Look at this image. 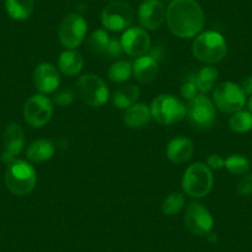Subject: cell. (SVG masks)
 <instances>
[{
  "instance_id": "cell-1",
  "label": "cell",
  "mask_w": 252,
  "mask_h": 252,
  "mask_svg": "<svg viewBox=\"0 0 252 252\" xmlns=\"http://www.w3.org/2000/svg\"><path fill=\"white\" fill-rule=\"evenodd\" d=\"M167 25L181 38H192L204 28L205 16L195 0H173L167 8Z\"/></svg>"
},
{
  "instance_id": "cell-2",
  "label": "cell",
  "mask_w": 252,
  "mask_h": 252,
  "mask_svg": "<svg viewBox=\"0 0 252 252\" xmlns=\"http://www.w3.org/2000/svg\"><path fill=\"white\" fill-rule=\"evenodd\" d=\"M192 52L198 61L208 64L221 62L227 53L226 41L217 31H205L195 37Z\"/></svg>"
},
{
  "instance_id": "cell-3",
  "label": "cell",
  "mask_w": 252,
  "mask_h": 252,
  "mask_svg": "<svg viewBox=\"0 0 252 252\" xmlns=\"http://www.w3.org/2000/svg\"><path fill=\"white\" fill-rule=\"evenodd\" d=\"M37 176L33 166L23 159H15L8 164L5 171V184L13 194L24 197L32 192Z\"/></svg>"
},
{
  "instance_id": "cell-4",
  "label": "cell",
  "mask_w": 252,
  "mask_h": 252,
  "mask_svg": "<svg viewBox=\"0 0 252 252\" xmlns=\"http://www.w3.org/2000/svg\"><path fill=\"white\" fill-rule=\"evenodd\" d=\"M214 183L212 169L202 162H195L186 169L182 179V188L192 198H204L210 193Z\"/></svg>"
},
{
  "instance_id": "cell-5",
  "label": "cell",
  "mask_w": 252,
  "mask_h": 252,
  "mask_svg": "<svg viewBox=\"0 0 252 252\" xmlns=\"http://www.w3.org/2000/svg\"><path fill=\"white\" fill-rule=\"evenodd\" d=\"M151 116L162 125H174L187 115V106L171 94H161L152 100Z\"/></svg>"
},
{
  "instance_id": "cell-6",
  "label": "cell",
  "mask_w": 252,
  "mask_h": 252,
  "mask_svg": "<svg viewBox=\"0 0 252 252\" xmlns=\"http://www.w3.org/2000/svg\"><path fill=\"white\" fill-rule=\"evenodd\" d=\"M79 98L93 108L104 105L109 99V89L105 82L96 74H84L77 82Z\"/></svg>"
},
{
  "instance_id": "cell-7",
  "label": "cell",
  "mask_w": 252,
  "mask_h": 252,
  "mask_svg": "<svg viewBox=\"0 0 252 252\" xmlns=\"http://www.w3.org/2000/svg\"><path fill=\"white\" fill-rule=\"evenodd\" d=\"M135 19V11L129 4L121 0H114L101 11V23L106 30L123 31L131 26Z\"/></svg>"
},
{
  "instance_id": "cell-8",
  "label": "cell",
  "mask_w": 252,
  "mask_h": 252,
  "mask_svg": "<svg viewBox=\"0 0 252 252\" xmlns=\"http://www.w3.org/2000/svg\"><path fill=\"white\" fill-rule=\"evenodd\" d=\"M187 116L193 127L207 130L214 125L217 120V111L213 101L204 94H200L189 101L187 106Z\"/></svg>"
},
{
  "instance_id": "cell-9",
  "label": "cell",
  "mask_w": 252,
  "mask_h": 252,
  "mask_svg": "<svg viewBox=\"0 0 252 252\" xmlns=\"http://www.w3.org/2000/svg\"><path fill=\"white\" fill-rule=\"evenodd\" d=\"M213 100H214L215 106L222 113L234 114L242 110L246 96L239 84L232 83V82H224L215 88Z\"/></svg>"
},
{
  "instance_id": "cell-10",
  "label": "cell",
  "mask_w": 252,
  "mask_h": 252,
  "mask_svg": "<svg viewBox=\"0 0 252 252\" xmlns=\"http://www.w3.org/2000/svg\"><path fill=\"white\" fill-rule=\"evenodd\" d=\"M87 21L79 14H69L63 19L58 28V37L67 50H76L82 45L87 35Z\"/></svg>"
},
{
  "instance_id": "cell-11",
  "label": "cell",
  "mask_w": 252,
  "mask_h": 252,
  "mask_svg": "<svg viewBox=\"0 0 252 252\" xmlns=\"http://www.w3.org/2000/svg\"><path fill=\"white\" fill-rule=\"evenodd\" d=\"M53 103L43 94L30 96L24 105V119L31 127H42L52 118Z\"/></svg>"
},
{
  "instance_id": "cell-12",
  "label": "cell",
  "mask_w": 252,
  "mask_h": 252,
  "mask_svg": "<svg viewBox=\"0 0 252 252\" xmlns=\"http://www.w3.org/2000/svg\"><path fill=\"white\" fill-rule=\"evenodd\" d=\"M183 221L187 229L197 236H207L212 232L214 225V219L209 210L198 202L190 203L186 208Z\"/></svg>"
},
{
  "instance_id": "cell-13",
  "label": "cell",
  "mask_w": 252,
  "mask_h": 252,
  "mask_svg": "<svg viewBox=\"0 0 252 252\" xmlns=\"http://www.w3.org/2000/svg\"><path fill=\"white\" fill-rule=\"evenodd\" d=\"M121 46L126 55L140 57L146 55L151 47V38L147 31L142 28H130L121 37Z\"/></svg>"
},
{
  "instance_id": "cell-14",
  "label": "cell",
  "mask_w": 252,
  "mask_h": 252,
  "mask_svg": "<svg viewBox=\"0 0 252 252\" xmlns=\"http://www.w3.org/2000/svg\"><path fill=\"white\" fill-rule=\"evenodd\" d=\"M167 18V9L159 0H146L139 8V20L145 30H157Z\"/></svg>"
},
{
  "instance_id": "cell-15",
  "label": "cell",
  "mask_w": 252,
  "mask_h": 252,
  "mask_svg": "<svg viewBox=\"0 0 252 252\" xmlns=\"http://www.w3.org/2000/svg\"><path fill=\"white\" fill-rule=\"evenodd\" d=\"M4 146L5 152L1 155V161L6 164H10L15 161L16 156L21 154L24 146H25V134L19 124L13 123L6 126L4 132Z\"/></svg>"
},
{
  "instance_id": "cell-16",
  "label": "cell",
  "mask_w": 252,
  "mask_h": 252,
  "mask_svg": "<svg viewBox=\"0 0 252 252\" xmlns=\"http://www.w3.org/2000/svg\"><path fill=\"white\" fill-rule=\"evenodd\" d=\"M33 83L36 89L42 94L55 93L60 87L61 77L58 69L52 63H41L33 71Z\"/></svg>"
},
{
  "instance_id": "cell-17",
  "label": "cell",
  "mask_w": 252,
  "mask_h": 252,
  "mask_svg": "<svg viewBox=\"0 0 252 252\" xmlns=\"http://www.w3.org/2000/svg\"><path fill=\"white\" fill-rule=\"evenodd\" d=\"M194 152V145L188 137L179 136L171 140L167 146V158L174 164H183L192 157Z\"/></svg>"
},
{
  "instance_id": "cell-18",
  "label": "cell",
  "mask_w": 252,
  "mask_h": 252,
  "mask_svg": "<svg viewBox=\"0 0 252 252\" xmlns=\"http://www.w3.org/2000/svg\"><path fill=\"white\" fill-rule=\"evenodd\" d=\"M158 72V62L154 55H144L136 58L132 64V73L141 83L154 81Z\"/></svg>"
},
{
  "instance_id": "cell-19",
  "label": "cell",
  "mask_w": 252,
  "mask_h": 252,
  "mask_svg": "<svg viewBox=\"0 0 252 252\" xmlns=\"http://www.w3.org/2000/svg\"><path fill=\"white\" fill-rule=\"evenodd\" d=\"M84 58L81 52L76 50H66L58 58V69L64 76L73 77L83 69Z\"/></svg>"
},
{
  "instance_id": "cell-20",
  "label": "cell",
  "mask_w": 252,
  "mask_h": 252,
  "mask_svg": "<svg viewBox=\"0 0 252 252\" xmlns=\"http://www.w3.org/2000/svg\"><path fill=\"white\" fill-rule=\"evenodd\" d=\"M151 119V110L146 104H134L124 114V123L131 129H141Z\"/></svg>"
},
{
  "instance_id": "cell-21",
  "label": "cell",
  "mask_w": 252,
  "mask_h": 252,
  "mask_svg": "<svg viewBox=\"0 0 252 252\" xmlns=\"http://www.w3.org/2000/svg\"><path fill=\"white\" fill-rule=\"evenodd\" d=\"M55 150V145L50 140L40 139L31 142L26 151V156H28L29 161L40 163V162H46L52 158Z\"/></svg>"
},
{
  "instance_id": "cell-22",
  "label": "cell",
  "mask_w": 252,
  "mask_h": 252,
  "mask_svg": "<svg viewBox=\"0 0 252 252\" xmlns=\"http://www.w3.org/2000/svg\"><path fill=\"white\" fill-rule=\"evenodd\" d=\"M35 8L33 0H5L6 13L18 21L28 20Z\"/></svg>"
},
{
  "instance_id": "cell-23",
  "label": "cell",
  "mask_w": 252,
  "mask_h": 252,
  "mask_svg": "<svg viewBox=\"0 0 252 252\" xmlns=\"http://www.w3.org/2000/svg\"><path fill=\"white\" fill-rule=\"evenodd\" d=\"M140 96V91L136 86L127 84L119 88L113 94V104L118 109H127L136 104V100Z\"/></svg>"
},
{
  "instance_id": "cell-24",
  "label": "cell",
  "mask_w": 252,
  "mask_h": 252,
  "mask_svg": "<svg viewBox=\"0 0 252 252\" xmlns=\"http://www.w3.org/2000/svg\"><path fill=\"white\" fill-rule=\"evenodd\" d=\"M218 76H219V72L215 67L213 66H207L203 67L199 72H198L197 76L194 77L195 84H197L198 92L203 94L209 93L210 91H213L215 86V82H217Z\"/></svg>"
},
{
  "instance_id": "cell-25",
  "label": "cell",
  "mask_w": 252,
  "mask_h": 252,
  "mask_svg": "<svg viewBox=\"0 0 252 252\" xmlns=\"http://www.w3.org/2000/svg\"><path fill=\"white\" fill-rule=\"evenodd\" d=\"M230 129L237 134H246L252 130V114L250 111L240 110L232 114L229 120Z\"/></svg>"
},
{
  "instance_id": "cell-26",
  "label": "cell",
  "mask_w": 252,
  "mask_h": 252,
  "mask_svg": "<svg viewBox=\"0 0 252 252\" xmlns=\"http://www.w3.org/2000/svg\"><path fill=\"white\" fill-rule=\"evenodd\" d=\"M132 66L130 62L126 61H118L113 63L109 68V78L114 83H124L131 77Z\"/></svg>"
},
{
  "instance_id": "cell-27",
  "label": "cell",
  "mask_w": 252,
  "mask_h": 252,
  "mask_svg": "<svg viewBox=\"0 0 252 252\" xmlns=\"http://www.w3.org/2000/svg\"><path fill=\"white\" fill-rule=\"evenodd\" d=\"M184 202H186V199H184V195L182 193H171L162 202V213L167 215V217H172V215L177 214V213H179L183 209Z\"/></svg>"
},
{
  "instance_id": "cell-28",
  "label": "cell",
  "mask_w": 252,
  "mask_h": 252,
  "mask_svg": "<svg viewBox=\"0 0 252 252\" xmlns=\"http://www.w3.org/2000/svg\"><path fill=\"white\" fill-rule=\"evenodd\" d=\"M225 168L232 174H245L249 172L250 162L242 155L235 154L225 159Z\"/></svg>"
},
{
  "instance_id": "cell-29",
  "label": "cell",
  "mask_w": 252,
  "mask_h": 252,
  "mask_svg": "<svg viewBox=\"0 0 252 252\" xmlns=\"http://www.w3.org/2000/svg\"><path fill=\"white\" fill-rule=\"evenodd\" d=\"M109 41H110V36L108 35V32H106L105 30H101V29L95 30L91 36H89V50L93 53H101V55H103V53L105 52Z\"/></svg>"
},
{
  "instance_id": "cell-30",
  "label": "cell",
  "mask_w": 252,
  "mask_h": 252,
  "mask_svg": "<svg viewBox=\"0 0 252 252\" xmlns=\"http://www.w3.org/2000/svg\"><path fill=\"white\" fill-rule=\"evenodd\" d=\"M74 93L71 89H62V91H58L57 93L53 96L52 103L57 104L61 108H66L69 106L74 101Z\"/></svg>"
},
{
  "instance_id": "cell-31",
  "label": "cell",
  "mask_w": 252,
  "mask_h": 252,
  "mask_svg": "<svg viewBox=\"0 0 252 252\" xmlns=\"http://www.w3.org/2000/svg\"><path fill=\"white\" fill-rule=\"evenodd\" d=\"M198 88L197 84H195L194 77H189L181 87V95L182 98L186 99V100L190 101L192 99H194L198 95Z\"/></svg>"
},
{
  "instance_id": "cell-32",
  "label": "cell",
  "mask_w": 252,
  "mask_h": 252,
  "mask_svg": "<svg viewBox=\"0 0 252 252\" xmlns=\"http://www.w3.org/2000/svg\"><path fill=\"white\" fill-rule=\"evenodd\" d=\"M124 50L123 46H121V42L116 38H110L108 46H106L105 52L103 53L105 56L106 60H115V58H119L121 55H123Z\"/></svg>"
},
{
  "instance_id": "cell-33",
  "label": "cell",
  "mask_w": 252,
  "mask_h": 252,
  "mask_svg": "<svg viewBox=\"0 0 252 252\" xmlns=\"http://www.w3.org/2000/svg\"><path fill=\"white\" fill-rule=\"evenodd\" d=\"M237 192L244 197H249L252 194V174L245 176L237 184Z\"/></svg>"
},
{
  "instance_id": "cell-34",
  "label": "cell",
  "mask_w": 252,
  "mask_h": 252,
  "mask_svg": "<svg viewBox=\"0 0 252 252\" xmlns=\"http://www.w3.org/2000/svg\"><path fill=\"white\" fill-rule=\"evenodd\" d=\"M207 166L210 169H221L225 167V159L222 157H220L219 155H210L207 159Z\"/></svg>"
},
{
  "instance_id": "cell-35",
  "label": "cell",
  "mask_w": 252,
  "mask_h": 252,
  "mask_svg": "<svg viewBox=\"0 0 252 252\" xmlns=\"http://www.w3.org/2000/svg\"><path fill=\"white\" fill-rule=\"evenodd\" d=\"M241 89L244 91L245 94L252 95V76L249 77V78H246L244 82H242Z\"/></svg>"
},
{
  "instance_id": "cell-36",
  "label": "cell",
  "mask_w": 252,
  "mask_h": 252,
  "mask_svg": "<svg viewBox=\"0 0 252 252\" xmlns=\"http://www.w3.org/2000/svg\"><path fill=\"white\" fill-rule=\"evenodd\" d=\"M207 236H208V239H209L210 242H215V241H217V239H218L217 234H213V232H210V234H208Z\"/></svg>"
},
{
  "instance_id": "cell-37",
  "label": "cell",
  "mask_w": 252,
  "mask_h": 252,
  "mask_svg": "<svg viewBox=\"0 0 252 252\" xmlns=\"http://www.w3.org/2000/svg\"><path fill=\"white\" fill-rule=\"evenodd\" d=\"M249 111L252 114V95H251V98H250V100H249Z\"/></svg>"
},
{
  "instance_id": "cell-38",
  "label": "cell",
  "mask_w": 252,
  "mask_h": 252,
  "mask_svg": "<svg viewBox=\"0 0 252 252\" xmlns=\"http://www.w3.org/2000/svg\"><path fill=\"white\" fill-rule=\"evenodd\" d=\"M166 1H173V0H166Z\"/></svg>"
}]
</instances>
